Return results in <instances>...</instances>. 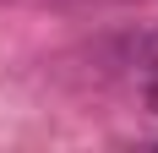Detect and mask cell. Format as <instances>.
<instances>
[{"label":"cell","instance_id":"6da1fadb","mask_svg":"<svg viewBox=\"0 0 158 153\" xmlns=\"http://www.w3.org/2000/svg\"><path fill=\"white\" fill-rule=\"evenodd\" d=\"M126 55L142 60V66H158V28H153V33H136V38L126 44Z\"/></svg>","mask_w":158,"mask_h":153}]
</instances>
